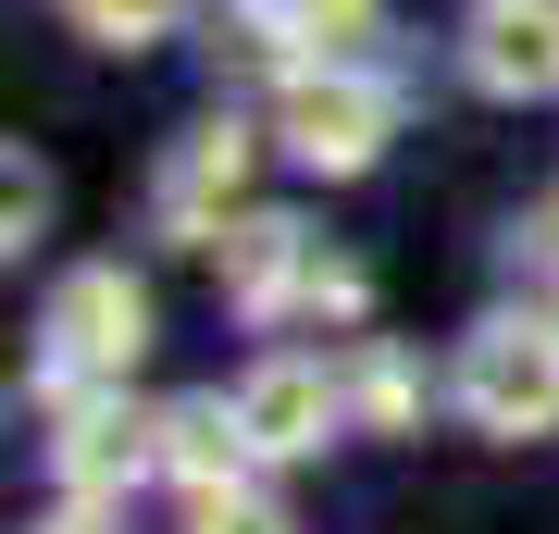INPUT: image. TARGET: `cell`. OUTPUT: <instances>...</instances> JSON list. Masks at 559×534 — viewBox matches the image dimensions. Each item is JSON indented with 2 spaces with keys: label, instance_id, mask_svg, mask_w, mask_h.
<instances>
[{
  "label": "cell",
  "instance_id": "8992f818",
  "mask_svg": "<svg viewBox=\"0 0 559 534\" xmlns=\"http://www.w3.org/2000/svg\"><path fill=\"white\" fill-rule=\"evenodd\" d=\"M62 411H75V423H62V485H75V497H112V485H138L150 473V460H162V423H138V411H124V397H62Z\"/></svg>",
  "mask_w": 559,
  "mask_h": 534
},
{
  "label": "cell",
  "instance_id": "9c48e42d",
  "mask_svg": "<svg viewBox=\"0 0 559 534\" xmlns=\"http://www.w3.org/2000/svg\"><path fill=\"white\" fill-rule=\"evenodd\" d=\"M237 460H249L237 397H187V411H162V473H187L200 497H224V485H237Z\"/></svg>",
  "mask_w": 559,
  "mask_h": 534
},
{
  "label": "cell",
  "instance_id": "5b68a950",
  "mask_svg": "<svg viewBox=\"0 0 559 534\" xmlns=\"http://www.w3.org/2000/svg\"><path fill=\"white\" fill-rule=\"evenodd\" d=\"M237 436H249V460H311L336 436V385H323L311 360H261L237 385Z\"/></svg>",
  "mask_w": 559,
  "mask_h": 534
},
{
  "label": "cell",
  "instance_id": "277c9868",
  "mask_svg": "<svg viewBox=\"0 0 559 534\" xmlns=\"http://www.w3.org/2000/svg\"><path fill=\"white\" fill-rule=\"evenodd\" d=\"M286 150H299L311 175H360V162L385 150V87L373 75H336V62L299 75V87H286Z\"/></svg>",
  "mask_w": 559,
  "mask_h": 534
},
{
  "label": "cell",
  "instance_id": "30bf717a",
  "mask_svg": "<svg viewBox=\"0 0 559 534\" xmlns=\"http://www.w3.org/2000/svg\"><path fill=\"white\" fill-rule=\"evenodd\" d=\"M286 38L323 50V62H348L360 38H373V0H286Z\"/></svg>",
  "mask_w": 559,
  "mask_h": 534
},
{
  "label": "cell",
  "instance_id": "9a60e30c",
  "mask_svg": "<svg viewBox=\"0 0 559 534\" xmlns=\"http://www.w3.org/2000/svg\"><path fill=\"white\" fill-rule=\"evenodd\" d=\"M535 237H547V261H559V199H547V224H535Z\"/></svg>",
  "mask_w": 559,
  "mask_h": 534
},
{
  "label": "cell",
  "instance_id": "8fae6325",
  "mask_svg": "<svg viewBox=\"0 0 559 534\" xmlns=\"http://www.w3.org/2000/svg\"><path fill=\"white\" fill-rule=\"evenodd\" d=\"M87 13V38H112V50H138V38H162V25L187 13V0H75Z\"/></svg>",
  "mask_w": 559,
  "mask_h": 534
},
{
  "label": "cell",
  "instance_id": "5bb4252c",
  "mask_svg": "<svg viewBox=\"0 0 559 534\" xmlns=\"http://www.w3.org/2000/svg\"><path fill=\"white\" fill-rule=\"evenodd\" d=\"M50 534H124V522H100V510H62V522H50Z\"/></svg>",
  "mask_w": 559,
  "mask_h": 534
},
{
  "label": "cell",
  "instance_id": "4fadbf2b",
  "mask_svg": "<svg viewBox=\"0 0 559 534\" xmlns=\"http://www.w3.org/2000/svg\"><path fill=\"white\" fill-rule=\"evenodd\" d=\"M187 534H286V510L274 497H249V485H224V497H200V522Z\"/></svg>",
  "mask_w": 559,
  "mask_h": 534
},
{
  "label": "cell",
  "instance_id": "7c38bea8",
  "mask_svg": "<svg viewBox=\"0 0 559 534\" xmlns=\"http://www.w3.org/2000/svg\"><path fill=\"white\" fill-rule=\"evenodd\" d=\"M348 397H360L373 423H411V397H423V385H411V360H399V348H360V385H348Z\"/></svg>",
  "mask_w": 559,
  "mask_h": 534
},
{
  "label": "cell",
  "instance_id": "6da1fadb",
  "mask_svg": "<svg viewBox=\"0 0 559 534\" xmlns=\"http://www.w3.org/2000/svg\"><path fill=\"white\" fill-rule=\"evenodd\" d=\"M50 397H87V385H124V360L150 348V298L112 274H62V298H50Z\"/></svg>",
  "mask_w": 559,
  "mask_h": 534
},
{
  "label": "cell",
  "instance_id": "3957f363",
  "mask_svg": "<svg viewBox=\"0 0 559 534\" xmlns=\"http://www.w3.org/2000/svg\"><path fill=\"white\" fill-rule=\"evenodd\" d=\"M224 286H237V311H261V323H286V311H348V298H360V274L323 261V237H299L286 212H261V224L224 237Z\"/></svg>",
  "mask_w": 559,
  "mask_h": 534
},
{
  "label": "cell",
  "instance_id": "ba28073f",
  "mask_svg": "<svg viewBox=\"0 0 559 534\" xmlns=\"http://www.w3.org/2000/svg\"><path fill=\"white\" fill-rule=\"evenodd\" d=\"M237 175H249V138L237 124H200V138L162 162V224H175V237H212V212L237 199Z\"/></svg>",
  "mask_w": 559,
  "mask_h": 534
},
{
  "label": "cell",
  "instance_id": "7a4b0ae2",
  "mask_svg": "<svg viewBox=\"0 0 559 534\" xmlns=\"http://www.w3.org/2000/svg\"><path fill=\"white\" fill-rule=\"evenodd\" d=\"M460 411L485 436H547L559 423V323H485L460 348Z\"/></svg>",
  "mask_w": 559,
  "mask_h": 534
},
{
  "label": "cell",
  "instance_id": "52a82bcc",
  "mask_svg": "<svg viewBox=\"0 0 559 534\" xmlns=\"http://www.w3.org/2000/svg\"><path fill=\"white\" fill-rule=\"evenodd\" d=\"M473 87H498V99H547L559 87V13L547 0H485L473 13Z\"/></svg>",
  "mask_w": 559,
  "mask_h": 534
}]
</instances>
